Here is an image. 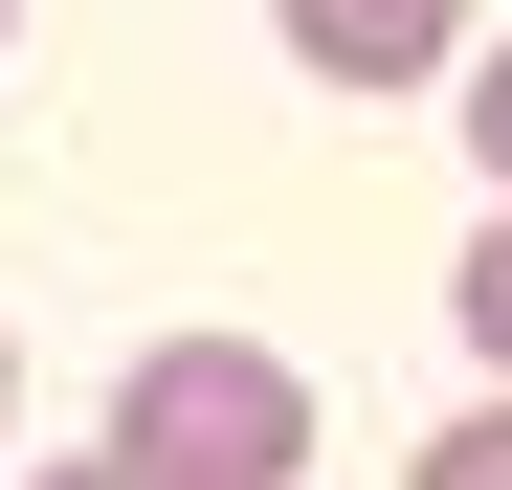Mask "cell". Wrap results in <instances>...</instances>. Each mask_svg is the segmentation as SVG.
I'll return each mask as SVG.
<instances>
[{
	"mask_svg": "<svg viewBox=\"0 0 512 490\" xmlns=\"http://www.w3.org/2000/svg\"><path fill=\"white\" fill-rule=\"evenodd\" d=\"M468 156H490V201H512V45L468 67Z\"/></svg>",
	"mask_w": 512,
	"mask_h": 490,
	"instance_id": "5",
	"label": "cell"
},
{
	"mask_svg": "<svg viewBox=\"0 0 512 490\" xmlns=\"http://www.w3.org/2000/svg\"><path fill=\"white\" fill-rule=\"evenodd\" d=\"M268 23H290V67H334V90H401V67H446L468 0H268Z\"/></svg>",
	"mask_w": 512,
	"mask_h": 490,
	"instance_id": "2",
	"label": "cell"
},
{
	"mask_svg": "<svg viewBox=\"0 0 512 490\" xmlns=\"http://www.w3.org/2000/svg\"><path fill=\"white\" fill-rule=\"evenodd\" d=\"M112 468H134V490H290V468H312V379H290L268 335H156V357L112 379Z\"/></svg>",
	"mask_w": 512,
	"mask_h": 490,
	"instance_id": "1",
	"label": "cell"
},
{
	"mask_svg": "<svg viewBox=\"0 0 512 490\" xmlns=\"http://www.w3.org/2000/svg\"><path fill=\"white\" fill-rule=\"evenodd\" d=\"M423 490H512V401L490 424H423Z\"/></svg>",
	"mask_w": 512,
	"mask_h": 490,
	"instance_id": "3",
	"label": "cell"
},
{
	"mask_svg": "<svg viewBox=\"0 0 512 490\" xmlns=\"http://www.w3.org/2000/svg\"><path fill=\"white\" fill-rule=\"evenodd\" d=\"M45 490H134V468H112V446H90V468H45Z\"/></svg>",
	"mask_w": 512,
	"mask_h": 490,
	"instance_id": "6",
	"label": "cell"
},
{
	"mask_svg": "<svg viewBox=\"0 0 512 490\" xmlns=\"http://www.w3.org/2000/svg\"><path fill=\"white\" fill-rule=\"evenodd\" d=\"M446 312H468V357H490V379H512V223H490V245H468V290H446Z\"/></svg>",
	"mask_w": 512,
	"mask_h": 490,
	"instance_id": "4",
	"label": "cell"
}]
</instances>
